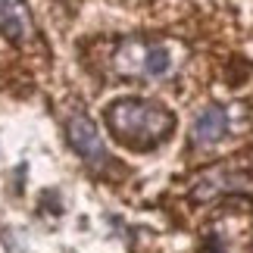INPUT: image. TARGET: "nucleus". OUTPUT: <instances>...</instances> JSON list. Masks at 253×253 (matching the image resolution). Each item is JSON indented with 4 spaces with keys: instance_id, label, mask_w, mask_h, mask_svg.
Listing matches in <instances>:
<instances>
[{
    "instance_id": "nucleus-1",
    "label": "nucleus",
    "mask_w": 253,
    "mask_h": 253,
    "mask_svg": "<svg viewBox=\"0 0 253 253\" xmlns=\"http://www.w3.org/2000/svg\"><path fill=\"white\" fill-rule=\"evenodd\" d=\"M106 125L113 128V134L131 147H157L160 141L169 138V131L175 128V116L169 110H163L160 103L138 100V97H125V100L110 103L106 110Z\"/></svg>"
},
{
    "instance_id": "nucleus-2",
    "label": "nucleus",
    "mask_w": 253,
    "mask_h": 253,
    "mask_svg": "<svg viewBox=\"0 0 253 253\" xmlns=\"http://www.w3.org/2000/svg\"><path fill=\"white\" fill-rule=\"evenodd\" d=\"M113 66L125 79H157V75L172 72V56L166 47L128 38V41L119 44V50L113 56Z\"/></svg>"
},
{
    "instance_id": "nucleus-3",
    "label": "nucleus",
    "mask_w": 253,
    "mask_h": 253,
    "mask_svg": "<svg viewBox=\"0 0 253 253\" xmlns=\"http://www.w3.org/2000/svg\"><path fill=\"white\" fill-rule=\"evenodd\" d=\"M66 134H69V144L75 147V153L84 160V163H91V166H103L106 160H110V153H106V144L100 138V131L94 128V122L87 119L84 113H75L69 125H66Z\"/></svg>"
},
{
    "instance_id": "nucleus-4",
    "label": "nucleus",
    "mask_w": 253,
    "mask_h": 253,
    "mask_svg": "<svg viewBox=\"0 0 253 253\" xmlns=\"http://www.w3.org/2000/svg\"><path fill=\"white\" fill-rule=\"evenodd\" d=\"M0 32L16 44H22L35 35L32 13H28L25 0H0Z\"/></svg>"
},
{
    "instance_id": "nucleus-5",
    "label": "nucleus",
    "mask_w": 253,
    "mask_h": 253,
    "mask_svg": "<svg viewBox=\"0 0 253 253\" xmlns=\"http://www.w3.org/2000/svg\"><path fill=\"white\" fill-rule=\"evenodd\" d=\"M228 134V113L222 106H207L197 119H194L191 138L197 147H216V144Z\"/></svg>"
},
{
    "instance_id": "nucleus-6",
    "label": "nucleus",
    "mask_w": 253,
    "mask_h": 253,
    "mask_svg": "<svg viewBox=\"0 0 253 253\" xmlns=\"http://www.w3.org/2000/svg\"><path fill=\"white\" fill-rule=\"evenodd\" d=\"M238 184H241V175H231L225 166L207 169V172H200L197 178H194V197L210 200V197H216V194L228 191V188H238Z\"/></svg>"
},
{
    "instance_id": "nucleus-7",
    "label": "nucleus",
    "mask_w": 253,
    "mask_h": 253,
    "mask_svg": "<svg viewBox=\"0 0 253 253\" xmlns=\"http://www.w3.org/2000/svg\"><path fill=\"white\" fill-rule=\"evenodd\" d=\"M207 253H231V250H225L222 244H216V250H207Z\"/></svg>"
}]
</instances>
